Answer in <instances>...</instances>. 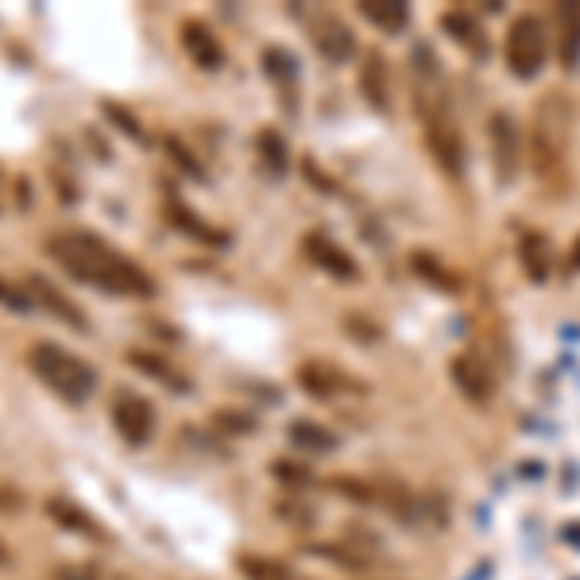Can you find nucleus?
<instances>
[{"mask_svg": "<svg viewBox=\"0 0 580 580\" xmlns=\"http://www.w3.org/2000/svg\"><path fill=\"white\" fill-rule=\"evenodd\" d=\"M47 256L62 263L78 283H89L109 294H132V298H155V279L140 263H132L120 248L101 240L97 232L66 229L47 236Z\"/></svg>", "mask_w": 580, "mask_h": 580, "instance_id": "obj_1", "label": "nucleus"}, {"mask_svg": "<svg viewBox=\"0 0 580 580\" xmlns=\"http://www.w3.org/2000/svg\"><path fill=\"white\" fill-rule=\"evenodd\" d=\"M31 372L43 379L58 399L66 403H86L89 395L97 391V372L89 368L86 360H78L74 352L51 345V341H39V345L28 352Z\"/></svg>", "mask_w": 580, "mask_h": 580, "instance_id": "obj_2", "label": "nucleus"}, {"mask_svg": "<svg viewBox=\"0 0 580 580\" xmlns=\"http://www.w3.org/2000/svg\"><path fill=\"white\" fill-rule=\"evenodd\" d=\"M569 124H573V113L561 97H550L538 105V116H534V163H538V174H550L553 167H561L565 159V147H569Z\"/></svg>", "mask_w": 580, "mask_h": 580, "instance_id": "obj_3", "label": "nucleus"}, {"mask_svg": "<svg viewBox=\"0 0 580 580\" xmlns=\"http://www.w3.org/2000/svg\"><path fill=\"white\" fill-rule=\"evenodd\" d=\"M546 51H550V35L538 16H519L511 31H507V66L515 78H534L546 66Z\"/></svg>", "mask_w": 580, "mask_h": 580, "instance_id": "obj_4", "label": "nucleus"}, {"mask_svg": "<svg viewBox=\"0 0 580 580\" xmlns=\"http://www.w3.org/2000/svg\"><path fill=\"white\" fill-rule=\"evenodd\" d=\"M113 426L120 430V437L128 445H144L155 434V410L147 399L132 395V391H120L113 399Z\"/></svg>", "mask_w": 580, "mask_h": 580, "instance_id": "obj_5", "label": "nucleus"}, {"mask_svg": "<svg viewBox=\"0 0 580 580\" xmlns=\"http://www.w3.org/2000/svg\"><path fill=\"white\" fill-rule=\"evenodd\" d=\"M492 147H495V174L499 182H511L519 174L522 147H519V124L511 113L492 116Z\"/></svg>", "mask_w": 580, "mask_h": 580, "instance_id": "obj_6", "label": "nucleus"}, {"mask_svg": "<svg viewBox=\"0 0 580 580\" xmlns=\"http://www.w3.org/2000/svg\"><path fill=\"white\" fill-rule=\"evenodd\" d=\"M310 39H314V47H318L329 62H345V58H352V51H356L352 31H348L333 12H314V16H310Z\"/></svg>", "mask_w": 580, "mask_h": 580, "instance_id": "obj_7", "label": "nucleus"}, {"mask_svg": "<svg viewBox=\"0 0 580 580\" xmlns=\"http://www.w3.org/2000/svg\"><path fill=\"white\" fill-rule=\"evenodd\" d=\"M178 39H182V51L194 58V66H202V70H221L225 47H221V39L213 35L209 24H202V20H186L182 31H178Z\"/></svg>", "mask_w": 580, "mask_h": 580, "instance_id": "obj_8", "label": "nucleus"}, {"mask_svg": "<svg viewBox=\"0 0 580 580\" xmlns=\"http://www.w3.org/2000/svg\"><path fill=\"white\" fill-rule=\"evenodd\" d=\"M557 24V58L565 70H577L580 62V4H557L553 8Z\"/></svg>", "mask_w": 580, "mask_h": 580, "instance_id": "obj_9", "label": "nucleus"}, {"mask_svg": "<svg viewBox=\"0 0 580 580\" xmlns=\"http://www.w3.org/2000/svg\"><path fill=\"white\" fill-rule=\"evenodd\" d=\"M453 383L461 387L464 395L472 399V403H484V399H492V372H488V364L480 360V356H461V360H453Z\"/></svg>", "mask_w": 580, "mask_h": 580, "instance_id": "obj_10", "label": "nucleus"}, {"mask_svg": "<svg viewBox=\"0 0 580 580\" xmlns=\"http://www.w3.org/2000/svg\"><path fill=\"white\" fill-rule=\"evenodd\" d=\"M28 287H31V298L39 302V306H47L55 318H62L70 329H86V318H82V310L55 287V283H47L43 275H28Z\"/></svg>", "mask_w": 580, "mask_h": 580, "instance_id": "obj_11", "label": "nucleus"}, {"mask_svg": "<svg viewBox=\"0 0 580 580\" xmlns=\"http://www.w3.org/2000/svg\"><path fill=\"white\" fill-rule=\"evenodd\" d=\"M47 515L58 522V526H66L70 534H86L93 542H105V530L97 526V519H89L82 507H74L70 499H51L47 503Z\"/></svg>", "mask_w": 580, "mask_h": 580, "instance_id": "obj_12", "label": "nucleus"}, {"mask_svg": "<svg viewBox=\"0 0 580 580\" xmlns=\"http://www.w3.org/2000/svg\"><path fill=\"white\" fill-rule=\"evenodd\" d=\"M519 260L534 283H546L550 279V240L542 232H526L519 244Z\"/></svg>", "mask_w": 580, "mask_h": 580, "instance_id": "obj_13", "label": "nucleus"}, {"mask_svg": "<svg viewBox=\"0 0 580 580\" xmlns=\"http://www.w3.org/2000/svg\"><path fill=\"white\" fill-rule=\"evenodd\" d=\"M441 24H445V31L461 43L464 51H472L476 58L488 55V39H484V31H480V24L468 16V12H445L441 16Z\"/></svg>", "mask_w": 580, "mask_h": 580, "instance_id": "obj_14", "label": "nucleus"}, {"mask_svg": "<svg viewBox=\"0 0 580 580\" xmlns=\"http://www.w3.org/2000/svg\"><path fill=\"white\" fill-rule=\"evenodd\" d=\"M360 16L383 31H403L410 20V8L403 0H360Z\"/></svg>", "mask_w": 580, "mask_h": 580, "instance_id": "obj_15", "label": "nucleus"}, {"mask_svg": "<svg viewBox=\"0 0 580 580\" xmlns=\"http://www.w3.org/2000/svg\"><path fill=\"white\" fill-rule=\"evenodd\" d=\"M306 252H310V260L318 263V267L333 271L337 279H356V263L348 260L337 244H329L325 236H310V240H306Z\"/></svg>", "mask_w": 580, "mask_h": 580, "instance_id": "obj_16", "label": "nucleus"}, {"mask_svg": "<svg viewBox=\"0 0 580 580\" xmlns=\"http://www.w3.org/2000/svg\"><path fill=\"white\" fill-rule=\"evenodd\" d=\"M298 383L310 391V395H337V391H345L348 379L337 372V368H329V364H302L298 368Z\"/></svg>", "mask_w": 580, "mask_h": 580, "instance_id": "obj_17", "label": "nucleus"}, {"mask_svg": "<svg viewBox=\"0 0 580 580\" xmlns=\"http://www.w3.org/2000/svg\"><path fill=\"white\" fill-rule=\"evenodd\" d=\"M128 360H132L140 372H147L151 379H159L163 387H171V391H190V379H182V372H174L163 356H155V352H132Z\"/></svg>", "mask_w": 580, "mask_h": 580, "instance_id": "obj_18", "label": "nucleus"}, {"mask_svg": "<svg viewBox=\"0 0 580 580\" xmlns=\"http://www.w3.org/2000/svg\"><path fill=\"white\" fill-rule=\"evenodd\" d=\"M360 86H364V97L376 105V109H387V70H383V58L372 55L364 74H360Z\"/></svg>", "mask_w": 580, "mask_h": 580, "instance_id": "obj_19", "label": "nucleus"}, {"mask_svg": "<svg viewBox=\"0 0 580 580\" xmlns=\"http://www.w3.org/2000/svg\"><path fill=\"white\" fill-rule=\"evenodd\" d=\"M290 441L302 445V449H314V453L337 449V437L329 434V430H321V426H314V422H294L290 426Z\"/></svg>", "mask_w": 580, "mask_h": 580, "instance_id": "obj_20", "label": "nucleus"}, {"mask_svg": "<svg viewBox=\"0 0 580 580\" xmlns=\"http://www.w3.org/2000/svg\"><path fill=\"white\" fill-rule=\"evenodd\" d=\"M240 573L248 580H290L283 561H267V557H240Z\"/></svg>", "mask_w": 580, "mask_h": 580, "instance_id": "obj_21", "label": "nucleus"}, {"mask_svg": "<svg viewBox=\"0 0 580 580\" xmlns=\"http://www.w3.org/2000/svg\"><path fill=\"white\" fill-rule=\"evenodd\" d=\"M263 70H267V78H275V82H283V86H290V82L298 78V70H294V58H290L287 51H279V47L263 51Z\"/></svg>", "mask_w": 580, "mask_h": 580, "instance_id": "obj_22", "label": "nucleus"}, {"mask_svg": "<svg viewBox=\"0 0 580 580\" xmlns=\"http://www.w3.org/2000/svg\"><path fill=\"white\" fill-rule=\"evenodd\" d=\"M0 302L8 306V310H16V314H28L31 306H35V298H31L24 287H12L8 279H0Z\"/></svg>", "mask_w": 580, "mask_h": 580, "instance_id": "obj_23", "label": "nucleus"}, {"mask_svg": "<svg viewBox=\"0 0 580 580\" xmlns=\"http://www.w3.org/2000/svg\"><path fill=\"white\" fill-rule=\"evenodd\" d=\"M171 225L174 229H182V232H190V236H198V240H217V232L213 229H205V225H198V217H190L186 209H174L171 205Z\"/></svg>", "mask_w": 580, "mask_h": 580, "instance_id": "obj_24", "label": "nucleus"}, {"mask_svg": "<svg viewBox=\"0 0 580 580\" xmlns=\"http://www.w3.org/2000/svg\"><path fill=\"white\" fill-rule=\"evenodd\" d=\"M101 109H105V116H109V120H116V124H120V128H124V132H128L132 140H144V132H140L136 116H128V113H124V109H120V105H113V101H105Z\"/></svg>", "mask_w": 580, "mask_h": 580, "instance_id": "obj_25", "label": "nucleus"}, {"mask_svg": "<svg viewBox=\"0 0 580 580\" xmlns=\"http://www.w3.org/2000/svg\"><path fill=\"white\" fill-rule=\"evenodd\" d=\"M260 151L267 155V163H275V171H283V140H279V136L263 132V136H260Z\"/></svg>", "mask_w": 580, "mask_h": 580, "instance_id": "obj_26", "label": "nucleus"}, {"mask_svg": "<svg viewBox=\"0 0 580 580\" xmlns=\"http://www.w3.org/2000/svg\"><path fill=\"white\" fill-rule=\"evenodd\" d=\"M271 472H275L279 480H287V484H306V480H310L306 468H298V464H290V461H275L271 464Z\"/></svg>", "mask_w": 580, "mask_h": 580, "instance_id": "obj_27", "label": "nucleus"}, {"mask_svg": "<svg viewBox=\"0 0 580 580\" xmlns=\"http://www.w3.org/2000/svg\"><path fill=\"white\" fill-rule=\"evenodd\" d=\"M167 151H171V155H174V163H182V171L194 174V178H202V167H198V163H194V159H190V155H186L182 147L174 144V140H167Z\"/></svg>", "mask_w": 580, "mask_h": 580, "instance_id": "obj_28", "label": "nucleus"}, {"mask_svg": "<svg viewBox=\"0 0 580 580\" xmlns=\"http://www.w3.org/2000/svg\"><path fill=\"white\" fill-rule=\"evenodd\" d=\"M55 580H93V573H86V569H55Z\"/></svg>", "mask_w": 580, "mask_h": 580, "instance_id": "obj_29", "label": "nucleus"}, {"mask_svg": "<svg viewBox=\"0 0 580 580\" xmlns=\"http://www.w3.org/2000/svg\"><path fill=\"white\" fill-rule=\"evenodd\" d=\"M8 561H12V553H8V546L0 542V565H8Z\"/></svg>", "mask_w": 580, "mask_h": 580, "instance_id": "obj_30", "label": "nucleus"}, {"mask_svg": "<svg viewBox=\"0 0 580 580\" xmlns=\"http://www.w3.org/2000/svg\"><path fill=\"white\" fill-rule=\"evenodd\" d=\"M573 267H580V240H577V248H573Z\"/></svg>", "mask_w": 580, "mask_h": 580, "instance_id": "obj_31", "label": "nucleus"}]
</instances>
